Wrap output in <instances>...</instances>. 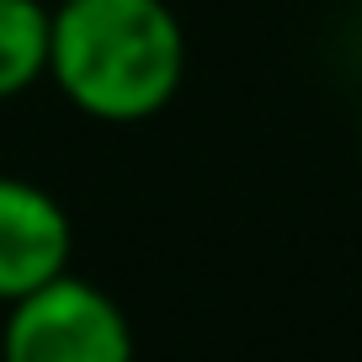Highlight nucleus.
<instances>
[{
  "label": "nucleus",
  "instance_id": "f03ea898",
  "mask_svg": "<svg viewBox=\"0 0 362 362\" xmlns=\"http://www.w3.org/2000/svg\"><path fill=\"white\" fill-rule=\"evenodd\" d=\"M6 309L0 362H134V325L123 304L75 272Z\"/></svg>",
  "mask_w": 362,
  "mask_h": 362
},
{
  "label": "nucleus",
  "instance_id": "7ed1b4c3",
  "mask_svg": "<svg viewBox=\"0 0 362 362\" xmlns=\"http://www.w3.org/2000/svg\"><path fill=\"white\" fill-rule=\"evenodd\" d=\"M75 229L48 187L22 176H0V304L37 293L69 272Z\"/></svg>",
  "mask_w": 362,
  "mask_h": 362
},
{
  "label": "nucleus",
  "instance_id": "f257e3e1",
  "mask_svg": "<svg viewBox=\"0 0 362 362\" xmlns=\"http://www.w3.org/2000/svg\"><path fill=\"white\" fill-rule=\"evenodd\" d=\"M48 80L90 123H149L187 80V27L165 0H54Z\"/></svg>",
  "mask_w": 362,
  "mask_h": 362
},
{
  "label": "nucleus",
  "instance_id": "39448f33",
  "mask_svg": "<svg viewBox=\"0 0 362 362\" xmlns=\"http://www.w3.org/2000/svg\"><path fill=\"white\" fill-rule=\"evenodd\" d=\"M357 144H362V134H357Z\"/></svg>",
  "mask_w": 362,
  "mask_h": 362
},
{
  "label": "nucleus",
  "instance_id": "20e7f679",
  "mask_svg": "<svg viewBox=\"0 0 362 362\" xmlns=\"http://www.w3.org/2000/svg\"><path fill=\"white\" fill-rule=\"evenodd\" d=\"M48 59H54V6L0 0V102L48 80Z\"/></svg>",
  "mask_w": 362,
  "mask_h": 362
}]
</instances>
